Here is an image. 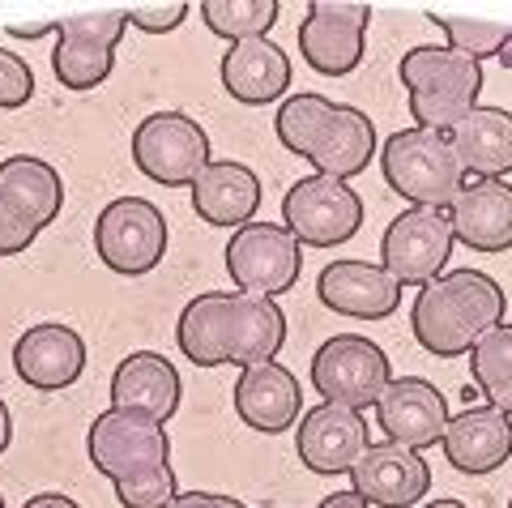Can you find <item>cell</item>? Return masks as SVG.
Masks as SVG:
<instances>
[{
  "label": "cell",
  "mask_w": 512,
  "mask_h": 508,
  "mask_svg": "<svg viewBox=\"0 0 512 508\" xmlns=\"http://www.w3.org/2000/svg\"><path fill=\"white\" fill-rule=\"evenodd\" d=\"M367 5H338V0H316L299 22V52L320 77H350L363 65L367 52Z\"/></svg>",
  "instance_id": "obj_14"
},
{
  "label": "cell",
  "mask_w": 512,
  "mask_h": 508,
  "mask_svg": "<svg viewBox=\"0 0 512 508\" xmlns=\"http://www.w3.org/2000/svg\"><path fill=\"white\" fill-rule=\"evenodd\" d=\"M0 508H5V496H0Z\"/></svg>",
  "instance_id": "obj_42"
},
{
  "label": "cell",
  "mask_w": 512,
  "mask_h": 508,
  "mask_svg": "<svg viewBox=\"0 0 512 508\" xmlns=\"http://www.w3.org/2000/svg\"><path fill=\"white\" fill-rule=\"evenodd\" d=\"M22 508H82L73 496H64V491H39V496H30Z\"/></svg>",
  "instance_id": "obj_36"
},
{
  "label": "cell",
  "mask_w": 512,
  "mask_h": 508,
  "mask_svg": "<svg viewBox=\"0 0 512 508\" xmlns=\"http://www.w3.org/2000/svg\"><path fill=\"white\" fill-rule=\"evenodd\" d=\"M274 133L291 154L308 158L316 167V176H329V180L363 176L376 154L372 116L350 103H333L325 94H312V90H299L278 107Z\"/></svg>",
  "instance_id": "obj_2"
},
{
  "label": "cell",
  "mask_w": 512,
  "mask_h": 508,
  "mask_svg": "<svg viewBox=\"0 0 512 508\" xmlns=\"http://www.w3.org/2000/svg\"><path fill=\"white\" fill-rule=\"evenodd\" d=\"M453 240L474 252H508L512 248V184L504 180H470L448 205Z\"/></svg>",
  "instance_id": "obj_23"
},
{
  "label": "cell",
  "mask_w": 512,
  "mask_h": 508,
  "mask_svg": "<svg viewBox=\"0 0 512 508\" xmlns=\"http://www.w3.org/2000/svg\"><path fill=\"white\" fill-rule=\"evenodd\" d=\"M316 295L320 304L350 321H384L402 304V282L393 274H384L372 261H329L316 278Z\"/></svg>",
  "instance_id": "obj_19"
},
{
  "label": "cell",
  "mask_w": 512,
  "mask_h": 508,
  "mask_svg": "<svg viewBox=\"0 0 512 508\" xmlns=\"http://www.w3.org/2000/svg\"><path fill=\"white\" fill-rule=\"evenodd\" d=\"M9 444H13V415H9L5 398H0V453H9Z\"/></svg>",
  "instance_id": "obj_39"
},
{
  "label": "cell",
  "mask_w": 512,
  "mask_h": 508,
  "mask_svg": "<svg viewBox=\"0 0 512 508\" xmlns=\"http://www.w3.org/2000/svg\"><path fill=\"white\" fill-rule=\"evenodd\" d=\"M282 227L299 248H342L363 227V201L346 180L303 176L282 197Z\"/></svg>",
  "instance_id": "obj_9"
},
{
  "label": "cell",
  "mask_w": 512,
  "mask_h": 508,
  "mask_svg": "<svg viewBox=\"0 0 512 508\" xmlns=\"http://www.w3.org/2000/svg\"><path fill=\"white\" fill-rule=\"evenodd\" d=\"M171 508H248L235 496H218V491H180Z\"/></svg>",
  "instance_id": "obj_35"
},
{
  "label": "cell",
  "mask_w": 512,
  "mask_h": 508,
  "mask_svg": "<svg viewBox=\"0 0 512 508\" xmlns=\"http://www.w3.org/2000/svg\"><path fill=\"white\" fill-rule=\"evenodd\" d=\"M508 508H512V500H508Z\"/></svg>",
  "instance_id": "obj_43"
},
{
  "label": "cell",
  "mask_w": 512,
  "mask_h": 508,
  "mask_svg": "<svg viewBox=\"0 0 512 508\" xmlns=\"http://www.w3.org/2000/svg\"><path fill=\"white\" fill-rule=\"evenodd\" d=\"M504 287L483 269H448L427 282L410 308L414 342L436 359L470 355L495 325H504Z\"/></svg>",
  "instance_id": "obj_3"
},
{
  "label": "cell",
  "mask_w": 512,
  "mask_h": 508,
  "mask_svg": "<svg viewBox=\"0 0 512 508\" xmlns=\"http://www.w3.org/2000/svg\"><path fill=\"white\" fill-rule=\"evenodd\" d=\"M94 252L120 278H141L167 257V218L146 197H116L94 218Z\"/></svg>",
  "instance_id": "obj_8"
},
{
  "label": "cell",
  "mask_w": 512,
  "mask_h": 508,
  "mask_svg": "<svg viewBox=\"0 0 512 508\" xmlns=\"http://www.w3.org/2000/svg\"><path fill=\"white\" fill-rule=\"evenodd\" d=\"M367 444L372 440H367V419L359 415V410L329 406V402L308 410L303 423H299V432H295L299 462L312 474H325V479L355 470Z\"/></svg>",
  "instance_id": "obj_17"
},
{
  "label": "cell",
  "mask_w": 512,
  "mask_h": 508,
  "mask_svg": "<svg viewBox=\"0 0 512 508\" xmlns=\"http://www.w3.org/2000/svg\"><path fill=\"white\" fill-rule=\"evenodd\" d=\"M500 60H504V65H512V39H508V52H504Z\"/></svg>",
  "instance_id": "obj_41"
},
{
  "label": "cell",
  "mask_w": 512,
  "mask_h": 508,
  "mask_svg": "<svg viewBox=\"0 0 512 508\" xmlns=\"http://www.w3.org/2000/svg\"><path fill=\"white\" fill-rule=\"evenodd\" d=\"M282 5L278 0H205L201 18L218 39L244 43V39H269Z\"/></svg>",
  "instance_id": "obj_29"
},
{
  "label": "cell",
  "mask_w": 512,
  "mask_h": 508,
  "mask_svg": "<svg viewBox=\"0 0 512 508\" xmlns=\"http://www.w3.org/2000/svg\"><path fill=\"white\" fill-rule=\"evenodd\" d=\"M222 90L244 107H269L278 103L295 82L291 56L274 39H244L222 52Z\"/></svg>",
  "instance_id": "obj_20"
},
{
  "label": "cell",
  "mask_w": 512,
  "mask_h": 508,
  "mask_svg": "<svg viewBox=\"0 0 512 508\" xmlns=\"http://www.w3.org/2000/svg\"><path fill=\"white\" fill-rule=\"evenodd\" d=\"M316 508H372V504H367L359 491H333V496H325Z\"/></svg>",
  "instance_id": "obj_37"
},
{
  "label": "cell",
  "mask_w": 512,
  "mask_h": 508,
  "mask_svg": "<svg viewBox=\"0 0 512 508\" xmlns=\"http://www.w3.org/2000/svg\"><path fill=\"white\" fill-rule=\"evenodd\" d=\"M453 222L448 210H427V205H410L397 214L380 235V269L393 274L402 287H427L440 274H448V257H453Z\"/></svg>",
  "instance_id": "obj_11"
},
{
  "label": "cell",
  "mask_w": 512,
  "mask_h": 508,
  "mask_svg": "<svg viewBox=\"0 0 512 508\" xmlns=\"http://www.w3.org/2000/svg\"><path fill=\"white\" fill-rule=\"evenodd\" d=\"M175 496H180V483H175V470H171V466L146 474V479L116 483L120 508H171Z\"/></svg>",
  "instance_id": "obj_31"
},
{
  "label": "cell",
  "mask_w": 512,
  "mask_h": 508,
  "mask_svg": "<svg viewBox=\"0 0 512 508\" xmlns=\"http://www.w3.org/2000/svg\"><path fill=\"white\" fill-rule=\"evenodd\" d=\"M397 82L410 94L414 129L448 137L478 107L483 65L448 52V47H410L402 65H397Z\"/></svg>",
  "instance_id": "obj_4"
},
{
  "label": "cell",
  "mask_w": 512,
  "mask_h": 508,
  "mask_svg": "<svg viewBox=\"0 0 512 508\" xmlns=\"http://www.w3.org/2000/svg\"><path fill=\"white\" fill-rule=\"evenodd\" d=\"M423 508H466L461 500H431V504H423Z\"/></svg>",
  "instance_id": "obj_40"
},
{
  "label": "cell",
  "mask_w": 512,
  "mask_h": 508,
  "mask_svg": "<svg viewBox=\"0 0 512 508\" xmlns=\"http://www.w3.org/2000/svg\"><path fill=\"white\" fill-rule=\"evenodd\" d=\"M9 35L13 39H47V35H56V22H47V26H9Z\"/></svg>",
  "instance_id": "obj_38"
},
{
  "label": "cell",
  "mask_w": 512,
  "mask_h": 508,
  "mask_svg": "<svg viewBox=\"0 0 512 508\" xmlns=\"http://www.w3.org/2000/svg\"><path fill=\"white\" fill-rule=\"evenodd\" d=\"M13 372L22 385L39 393H56L82 380L86 372V338L73 325L39 321L13 342Z\"/></svg>",
  "instance_id": "obj_16"
},
{
  "label": "cell",
  "mask_w": 512,
  "mask_h": 508,
  "mask_svg": "<svg viewBox=\"0 0 512 508\" xmlns=\"http://www.w3.org/2000/svg\"><path fill=\"white\" fill-rule=\"evenodd\" d=\"M303 410V389L291 368L282 363H256V368H244L235 380V415L244 427L261 436H278L291 432V423Z\"/></svg>",
  "instance_id": "obj_21"
},
{
  "label": "cell",
  "mask_w": 512,
  "mask_h": 508,
  "mask_svg": "<svg viewBox=\"0 0 512 508\" xmlns=\"http://www.w3.org/2000/svg\"><path fill=\"white\" fill-rule=\"evenodd\" d=\"M380 171L397 197H406L410 205H427V210H448L466 188V167H461L453 141L427 129H402L384 141Z\"/></svg>",
  "instance_id": "obj_5"
},
{
  "label": "cell",
  "mask_w": 512,
  "mask_h": 508,
  "mask_svg": "<svg viewBox=\"0 0 512 508\" xmlns=\"http://www.w3.org/2000/svg\"><path fill=\"white\" fill-rule=\"evenodd\" d=\"M227 274L239 295H286L303 274V248L282 222H248L227 244Z\"/></svg>",
  "instance_id": "obj_12"
},
{
  "label": "cell",
  "mask_w": 512,
  "mask_h": 508,
  "mask_svg": "<svg viewBox=\"0 0 512 508\" xmlns=\"http://www.w3.org/2000/svg\"><path fill=\"white\" fill-rule=\"evenodd\" d=\"M30 94H35V73H30V65L18 52L0 47V107L18 111L30 103Z\"/></svg>",
  "instance_id": "obj_32"
},
{
  "label": "cell",
  "mask_w": 512,
  "mask_h": 508,
  "mask_svg": "<svg viewBox=\"0 0 512 508\" xmlns=\"http://www.w3.org/2000/svg\"><path fill=\"white\" fill-rule=\"evenodd\" d=\"M128 30L124 9H94L73 13L56 22L52 47V73L64 90H94L116 69V47Z\"/></svg>",
  "instance_id": "obj_13"
},
{
  "label": "cell",
  "mask_w": 512,
  "mask_h": 508,
  "mask_svg": "<svg viewBox=\"0 0 512 508\" xmlns=\"http://www.w3.org/2000/svg\"><path fill=\"white\" fill-rule=\"evenodd\" d=\"M86 457L111 483H133L171 466V440L150 415L107 406L86 432Z\"/></svg>",
  "instance_id": "obj_7"
},
{
  "label": "cell",
  "mask_w": 512,
  "mask_h": 508,
  "mask_svg": "<svg viewBox=\"0 0 512 508\" xmlns=\"http://www.w3.org/2000/svg\"><path fill=\"white\" fill-rule=\"evenodd\" d=\"M175 342L197 368L235 363L239 372L256 363H274L286 342V316L274 299L239 295V291H205L188 299L175 321Z\"/></svg>",
  "instance_id": "obj_1"
},
{
  "label": "cell",
  "mask_w": 512,
  "mask_h": 508,
  "mask_svg": "<svg viewBox=\"0 0 512 508\" xmlns=\"http://www.w3.org/2000/svg\"><path fill=\"white\" fill-rule=\"evenodd\" d=\"M0 197L43 231L60 218V205H64L60 171L35 154H13L0 163Z\"/></svg>",
  "instance_id": "obj_27"
},
{
  "label": "cell",
  "mask_w": 512,
  "mask_h": 508,
  "mask_svg": "<svg viewBox=\"0 0 512 508\" xmlns=\"http://www.w3.org/2000/svg\"><path fill=\"white\" fill-rule=\"evenodd\" d=\"M440 449L461 474H491L512 457V419L491 406H470L448 419Z\"/></svg>",
  "instance_id": "obj_22"
},
{
  "label": "cell",
  "mask_w": 512,
  "mask_h": 508,
  "mask_svg": "<svg viewBox=\"0 0 512 508\" xmlns=\"http://www.w3.org/2000/svg\"><path fill=\"white\" fill-rule=\"evenodd\" d=\"M427 22H436L448 39V52L457 56H470V60H495L508 52V39H512V26L500 22H474V18H444V13H427Z\"/></svg>",
  "instance_id": "obj_30"
},
{
  "label": "cell",
  "mask_w": 512,
  "mask_h": 508,
  "mask_svg": "<svg viewBox=\"0 0 512 508\" xmlns=\"http://www.w3.org/2000/svg\"><path fill=\"white\" fill-rule=\"evenodd\" d=\"M453 150L461 167L474 171L478 180H504L512 171V111L504 107H483L478 103L453 133Z\"/></svg>",
  "instance_id": "obj_26"
},
{
  "label": "cell",
  "mask_w": 512,
  "mask_h": 508,
  "mask_svg": "<svg viewBox=\"0 0 512 508\" xmlns=\"http://www.w3.org/2000/svg\"><path fill=\"white\" fill-rule=\"evenodd\" d=\"M192 210L210 227H248L261 210V176L248 163L218 158L192 184Z\"/></svg>",
  "instance_id": "obj_25"
},
{
  "label": "cell",
  "mask_w": 512,
  "mask_h": 508,
  "mask_svg": "<svg viewBox=\"0 0 512 508\" xmlns=\"http://www.w3.org/2000/svg\"><path fill=\"white\" fill-rule=\"evenodd\" d=\"M128 26L146 30V35H171L175 26L188 18V0H175V5H141V9H124Z\"/></svg>",
  "instance_id": "obj_33"
},
{
  "label": "cell",
  "mask_w": 512,
  "mask_h": 508,
  "mask_svg": "<svg viewBox=\"0 0 512 508\" xmlns=\"http://www.w3.org/2000/svg\"><path fill=\"white\" fill-rule=\"evenodd\" d=\"M180 372L175 363L158 351H133L120 359L116 376H111V406L116 410H137L150 415L154 423H167L180 410Z\"/></svg>",
  "instance_id": "obj_24"
},
{
  "label": "cell",
  "mask_w": 512,
  "mask_h": 508,
  "mask_svg": "<svg viewBox=\"0 0 512 508\" xmlns=\"http://www.w3.org/2000/svg\"><path fill=\"white\" fill-rule=\"evenodd\" d=\"M448 419H453L448 415V398L423 376H393L376 402V423L384 427V440L414 453L440 444Z\"/></svg>",
  "instance_id": "obj_15"
},
{
  "label": "cell",
  "mask_w": 512,
  "mask_h": 508,
  "mask_svg": "<svg viewBox=\"0 0 512 508\" xmlns=\"http://www.w3.org/2000/svg\"><path fill=\"white\" fill-rule=\"evenodd\" d=\"M133 163L146 180L163 188H188L214 163L210 137L184 111H154L133 129Z\"/></svg>",
  "instance_id": "obj_10"
},
{
  "label": "cell",
  "mask_w": 512,
  "mask_h": 508,
  "mask_svg": "<svg viewBox=\"0 0 512 508\" xmlns=\"http://www.w3.org/2000/svg\"><path fill=\"white\" fill-rule=\"evenodd\" d=\"M35 240H39L35 222L22 218L5 197H0V257H18V252H26Z\"/></svg>",
  "instance_id": "obj_34"
},
{
  "label": "cell",
  "mask_w": 512,
  "mask_h": 508,
  "mask_svg": "<svg viewBox=\"0 0 512 508\" xmlns=\"http://www.w3.org/2000/svg\"><path fill=\"white\" fill-rule=\"evenodd\" d=\"M470 376L491 410L512 419V325H495L470 351Z\"/></svg>",
  "instance_id": "obj_28"
},
{
  "label": "cell",
  "mask_w": 512,
  "mask_h": 508,
  "mask_svg": "<svg viewBox=\"0 0 512 508\" xmlns=\"http://www.w3.org/2000/svg\"><path fill=\"white\" fill-rule=\"evenodd\" d=\"M389 380H393L389 355L363 333H333L312 355V389L329 406H346L363 415L367 406L380 402Z\"/></svg>",
  "instance_id": "obj_6"
},
{
  "label": "cell",
  "mask_w": 512,
  "mask_h": 508,
  "mask_svg": "<svg viewBox=\"0 0 512 508\" xmlns=\"http://www.w3.org/2000/svg\"><path fill=\"white\" fill-rule=\"evenodd\" d=\"M359 496L372 504V508H410L427 496L431 487V466L423 453L402 449L393 440H380V444H367L359 466L350 470Z\"/></svg>",
  "instance_id": "obj_18"
}]
</instances>
